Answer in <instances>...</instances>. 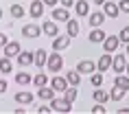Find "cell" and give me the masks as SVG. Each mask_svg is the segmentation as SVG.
<instances>
[{"mask_svg":"<svg viewBox=\"0 0 129 114\" xmlns=\"http://www.w3.org/2000/svg\"><path fill=\"white\" fill-rule=\"evenodd\" d=\"M46 68H48V73H61L63 70V55H61V51H53L48 55Z\"/></svg>","mask_w":129,"mask_h":114,"instance_id":"1","label":"cell"},{"mask_svg":"<svg viewBox=\"0 0 129 114\" xmlns=\"http://www.w3.org/2000/svg\"><path fill=\"white\" fill-rule=\"evenodd\" d=\"M44 9H46L44 0H31V2H28V15H31L33 20H40L42 15H44Z\"/></svg>","mask_w":129,"mask_h":114,"instance_id":"2","label":"cell"},{"mask_svg":"<svg viewBox=\"0 0 129 114\" xmlns=\"http://www.w3.org/2000/svg\"><path fill=\"white\" fill-rule=\"evenodd\" d=\"M50 107H53V112H61V114H66V112H70L72 110V103L70 101H66L63 97H55L53 101H50Z\"/></svg>","mask_w":129,"mask_h":114,"instance_id":"3","label":"cell"},{"mask_svg":"<svg viewBox=\"0 0 129 114\" xmlns=\"http://www.w3.org/2000/svg\"><path fill=\"white\" fill-rule=\"evenodd\" d=\"M40 35H42V27L33 24V22H28V24H24V27H22V37H28V40H37Z\"/></svg>","mask_w":129,"mask_h":114,"instance_id":"4","label":"cell"},{"mask_svg":"<svg viewBox=\"0 0 129 114\" xmlns=\"http://www.w3.org/2000/svg\"><path fill=\"white\" fill-rule=\"evenodd\" d=\"M120 44H122V42H120V37H118V35H107V37H105V42H103V48H105V53H116Z\"/></svg>","mask_w":129,"mask_h":114,"instance_id":"5","label":"cell"},{"mask_svg":"<svg viewBox=\"0 0 129 114\" xmlns=\"http://www.w3.org/2000/svg\"><path fill=\"white\" fill-rule=\"evenodd\" d=\"M42 33L46 37H57L59 35V27H57V20H46L42 24Z\"/></svg>","mask_w":129,"mask_h":114,"instance_id":"6","label":"cell"},{"mask_svg":"<svg viewBox=\"0 0 129 114\" xmlns=\"http://www.w3.org/2000/svg\"><path fill=\"white\" fill-rule=\"evenodd\" d=\"M18 59V64H20L22 68L31 66V64H35V51H20V55L15 57Z\"/></svg>","mask_w":129,"mask_h":114,"instance_id":"7","label":"cell"},{"mask_svg":"<svg viewBox=\"0 0 129 114\" xmlns=\"http://www.w3.org/2000/svg\"><path fill=\"white\" fill-rule=\"evenodd\" d=\"M103 11H105V15L112 18V20H116V18L122 13V11H120V5H118V2H109V0L103 5Z\"/></svg>","mask_w":129,"mask_h":114,"instance_id":"8","label":"cell"},{"mask_svg":"<svg viewBox=\"0 0 129 114\" xmlns=\"http://www.w3.org/2000/svg\"><path fill=\"white\" fill-rule=\"evenodd\" d=\"M70 37L68 33L66 35H57V37H53V51H66V48L70 46Z\"/></svg>","mask_w":129,"mask_h":114,"instance_id":"9","label":"cell"},{"mask_svg":"<svg viewBox=\"0 0 129 114\" xmlns=\"http://www.w3.org/2000/svg\"><path fill=\"white\" fill-rule=\"evenodd\" d=\"M20 51H22V46H20V42H7L5 46H2V55H7V57H18L20 55Z\"/></svg>","mask_w":129,"mask_h":114,"instance_id":"10","label":"cell"},{"mask_svg":"<svg viewBox=\"0 0 129 114\" xmlns=\"http://www.w3.org/2000/svg\"><path fill=\"white\" fill-rule=\"evenodd\" d=\"M50 86H53L57 92H66V90L70 88V83H68V79H66V75H63V77H61V75H57V77H53V79H50Z\"/></svg>","mask_w":129,"mask_h":114,"instance_id":"11","label":"cell"},{"mask_svg":"<svg viewBox=\"0 0 129 114\" xmlns=\"http://www.w3.org/2000/svg\"><path fill=\"white\" fill-rule=\"evenodd\" d=\"M125 66H127V53L125 55H114V61H112V70L116 75L125 73Z\"/></svg>","mask_w":129,"mask_h":114,"instance_id":"12","label":"cell"},{"mask_svg":"<svg viewBox=\"0 0 129 114\" xmlns=\"http://www.w3.org/2000/svg\"><path fill=\"white\" fill-rule=\"evenodd\" d=\"M55 94H57V90H55L53 86H42V88H37V97H40L42 101H50L55 99Z\"/></svg>","mask_w":129,"mask_h":114,"instance_id":"13","label":"cell"},{"mask_svg":"<svg viewBox=\"0 0 129 114\" xmlns=\"http://www.w3.org/2000/svg\"><path fill=\"white\" fill-rule=\"evenodd\" d=\"M77 70L81 75H92L96 70V61H92V59H81L79 64H77Z\"/></svg>","mask_w":129,"mask_h":114,"instance_id":"14","label":"cell"},{"mask_svg":"<svg viewBox=\"0 0 129 114\" xmlns=\"http://www.w3.org/2000/svg\"><path fill=\"white\" fill-rule=\"evenodd\" d=\"M50 18L57 20V22H68L70 20V11H68V7H55Z\"/></svg>","mask_w":129,"mask_h":114,"instance_id":"15","label":"cell"},{"mask_svg":"<svg viewBox=\"0 0 129 114\" xmlns=\"http://www.w3.org/2000/svg\"><path fill=\"white\" fill-rule=\"evenodd\" d=\"M112 61H114L112 53H105V55H101V57H99V64H96V70H101V73L109 70V68H112Z\"/></svg>","mask_w":129,"mask_h":114,"instance_id":"16","label":"cell"},{"mask_svg":"<svg viewBox=\"0 0 129 114\" xmlns=\"http://www.w3.org/2000/svg\"><path fill=\"white\" fill-rule=\"evenodd\" d=\"M105 37H107V33H105V31H103L101 27L92 29V33L88 35V40L92 42V44H103V42H105Z\"/></svg>","mask_w":129,"mask_h":114,"instance_id":"17","label":"cell"},{"mask_svg":"<svg viewBox=\"0 0 129 114\" xmlns=\"http://www.w3.org/2000/svg\"><path fill=\"white\" fill-rule=\"evenodd\" d=\"M15 103L18 105H31L33 103V94L28 90H20V92H15Z\"/></svg>","mask_w":129,"mask_h":114,"instance_id":"18","label":"cell"},{"mask_svg":"<svg viewBox=\"0 0 129 114\" xmlns=\"http://www.w3.org/2000/svg\"><path fill=\"white\" fill-rule=\"evenodd\" d=\"M75 13L79 15V18L90 15V2H88V0H77V2H75Z\"/></svg>","mask_w":129,"mask_h":114,"instance_id":"19","label":"cell"},{"mask_svg":"<svg viewBox=\"0 0 129 114\" xmlns=\"http://www.w3.org/2000/svg\"><path fill=\"white\" fill-rule=\"evenodd\" d=\"M88 18H90V27L96 29V27H101L103 22H105V18H107V15H105V11H94V13H90Z\"/></svg>","mask_w":129,"mask_h":114,"instance_id":"20","label":"cell"},{"mask_svg":"<svg viewBox=\"0 0 129 114\" xmlns=\"http://www.w3.org/2000/svg\"><path fill=\"white\" fill-rule=\"evenodd\" d=\"M46 61H48L46 48H37V51H35V66L37 68H46Z\"/></svg>","mask_w":129,"mask_h":114,"instance_id":"21","label":"cell"},{"mask_svg":"<svg viewBox=\"0 0 129 114\" xmlns=\"http://www.w3.org/2000/svg\"><path fill=\"white\" fill-rule=\"evenodd\" d=\"M66 79H68V83L70 86H77L79 88V83H81V73H79V70H66Z\"/></svg>","mask_w":129,"mask_h":114,"instance_id":"22","label":"cell"},{"mask_svg":"<svg viewBox=\"0 0 129 114\" xmlns=\"http://www.w3.org/2000/svg\"><path fill=\"white\" fill-rule=\"evenodd\" d=\"M79 31H81V27H79V22L70 18V20L66 22V33H68L70 37H77V35H79Z\"/></svg>","mask_w":129,"mask_h":114,"instance_id":"23","label":"cell"},{"mask_svg":"<svg viewBox=\"0 0 129 114\" xmlns=\"http://www.w3.org/2000/svg\"><path fill=\"white\" fill-rule=\"evenodd\" d=\"M9 73H13V64H11V57L2 55V59H0V75H9Z\"/></svg>","mask_w":129,"mask_h":114,"instance_id":"24","label":"cell"},{"mask_svg":"<svg viewBox=\"0 0 129 114\" xmlns=\"http://www.w3.org/2000/svg\"><path fill=\"white\" fill-rule=\"evenodd\" d=\"M92 99H94V103H107V101H109V92H105V90H101V88H96L94 92H92Z\"/></svg>","mask_w":129,"mask_h":114,"instance_id":"25","label":"cell"},{"mask_svg":"<svg viewBox=\"0 0 129 114\" xmlns=\"http://www.w3.org/2000/svg\"><path fill=\"white\" fill-rule=\"evenodd\" d=\"M114 86H118V88H122V90H129V75L125 73V75H116L114 77Z\"/></svg>","mask_w":129,"mask_h":114,"instance_id":"26","label":"cell"},{"mask_svg":"<svg viewBox=\"0 0 129 114\" xmlns=\"http://www.w3.org/2000/svg\"><path fill=\"white\" fill-rule=\"evenodd\" d=\"M15 83L18 86H28V83H33V77H31V73H15Z\"/></svg>","mask_w":129,"mask_h":114,"instance_id":"27","label":"cell"},{"mask_svg":"<svg viewBox=\"0 0 129 114\" xmlns=\"http://www.w3.org/2000/svg\"><path fill=\"white\" fill-rule=\"evenodd\" d=\"M24 15H26V9L22 7V5H18V2L11 5V18H13V20H20V18H24Z\"/></svg>","mask_w":129,"mask_h":114,"instance_id":"28","label":"cell"},{"mask_svg":"<svg viewBox=\"0 0 129 114\" xmlns=\"http://www.w3.org/2000/svg\"><path fill=\"white\" fill-rule=\"evenodd\" d=\"M125 92H127V90L114 86V88H112V92H109V101H122V99H125Z\"/></svg>","mask_w":129,"mask_h":114,"instance_id":"29","label":"cell"},{"mask_svg":"<svg viewBox=\"0 0 129 114\" xmlns=\"http://www.w3.org/2000/svg\"><path fill=\"white\" fill-rule=\"evenodd\" d=\"M77 97H79V90H77V86H70L66 92H63V99L66 101H70V103H75L77 101Z\"/></svg>","mask_w":129,"mask_h":114,"instance_id":"30","label":"cell"},{"mask_svg":"<svg viewBox=\"0 0 129 114\" xmlns=\"http://www.w3.org/2000/svg\"><path fill=\"white\" fill-rule=\"evenodd\" d=\"M33 83H35L37 88L46 86V83H48V75H46V73H37V75L33 77Z\"/></svg>","mask_w":129,"mask_h":114,"instance_id":"31","label":"cell"},{"mask_svg":"<svg viewBox=\"0 0 129 114\" xmlns=\"http://www.w3.org/2000/svg\"><path fill=\"white\" fill-rule=\"evenodd\" d=\"M90 81H92V86H94V88H101L103 86V73H101V70H94L92 77H90Z\"/></svg>","mask_w":129,"mask_h":114,"instance_id":"32","label":"cell"},{"mask_svg":"<svg viewBox=\"0 0 129 114\" xmlns=\"http://www.w3.org/2000/svg\"><path fill=\"white\" fill-rule=\"evenodd\" d=\"M118 37H120L122 44H129V27H122L120 33H118Z\"/></svg>","mask_w":129,"mask_h":114,"instance_id":"33","label":"cell"},{"mask_svg":"<svg viewBox=\"0 0 129 114\" xmlns=\"http://www.w3.org/2000/svg\"><path fill=\"white\" fill-rule=\"evenodd\" d=\"M103 105H105V103H96V105L92 107V114H105V107Z\"/></svg>","mask_w":129,"mask_h":114,"instance_id":"34","label":"cell"},{"mask_svg":"<svg viewBox=\"0 0 129 114\" xmlns=\"http://www.w3.org/2000/svg\"><path fill=\"white\" fill-rule=\"evenodd\" d=\"M118 5H120V11H122V13H129V0H120Z\"/></svg>","mask_w":129,"mask_h":114,"instance_id":"35","label":"cell"},{"mask_svg":"<svg viewBox=\"0 0 129 114\" xmlns=\"http://www.w3.org/2000/svg\"><path fill=\"white\" fill-rule=\"evenodd\" d=\"M75 2H77V0H59V5H61V7H75Z\"/></svg>","mask_w":129,"mask_h":114,"instance_id":"36","label":"cell"},{"mask_svg":"<svg viewBox=\"0 0 129 114\" xmlns=\"http://www.w3.org/2000/svg\"><path fill=\"white\" fill-rule=\"evenodd\" d=\"M37 112H40V114H50V112H53V107H50V105H42V107H37Z\"/></svg>","mask_w":129,"mask_h":114,"instance_id":"37","label":"cell"},{"mask_svg":"<svg viewBox=\"0 0 129 114\" xmlns=\"http://www.w3.org/2000/svg\"><path fill=\"white\" fill-rule=\"evenodd\" d=\"M7 88H9V83H7L5 79H0V94H5V92H7Z\"/></svg>","mask_w":129,"mask_h":114,"instance_id":"38","label":"cell"},{"mask_svg":"<svg viewBox=\"0 0 129 114\" xmlns=\"http://www.w3.org/2000/svg\"><path fill=\"white\" fill-rule=\"evenodd\" d=\"M7 42H9V37H7V35H5V33H0V48L5 46V44H7Z\"/></svg>","mask_w":129,"mask_h":114,"instance_id":"39","label":"cell"},{"mask_svg":"<svg viewBox=\"0 0 129 114\" xmlns=\"http://www.w3.org/2000/svg\"><path fill=\"white\" fill-rule=\"evenodd\" d=\"M57 2H59V0H44V5H46V7H55Z\"/></svg>","mask_w":129,"mask_h":114,"instance_id":"40","label":"cell"},{"mask_svg":"<svg viewBox=\"0 0 129 114\" xmlns=\"http://www.w3.org/2000/svg\"><path fill=\"white\" fill-rule=\"evenodd\" d=\"M92 2H94L96 7H103V5H105V2H107V0H92Z\"/></svg>","mask_w":129,"mask_h":114,"instance_id":"41","label":"cell"},{"mask_svg":"<svg viewBox=\"0 0 129 114\" xmlns=\"http://www.w3.org/2000/svg\"><path fill=\"white\" fill-rule=\"evenodd\" d=\"M118 112H120V114H129V107H120Z\"/></svg>","mask_w":129,"mask_h":114,"instance_id":"42","label":"cell"},{"mask_svg":"<svg viewBox=\"0 0 129 114\" xmlns=\"http://www.w3.org/2000/svg\"><path fill=\"white\" fill-rule=\"evenodd\" d=\"M125 73L129 75V59H127V66H125Z\"/></svg>","mask_w":129,"mask_h":114,"instance_id":"43","label":"cell"},{"mask_svg":"<svg viewBox=\"0 0 129 114\" xmlns=\"http://www.w3.org/2000/svg\"><path fill=\"white\" fill-rule=\"evenodd\" d=\"M0 20H2V9H0Z\"/></svg>","mask_w":129,"mask_h":114,"instance_id":"44","label":"cell"},{"mask_svg":"<svg viewBox=\"0 0 129 114\" xmlns=\"http://www.w3.org/2000/svg\"><path fill=\"white\" fill-rule=\"evenodd\" d=\"M127 55H129V44H127Z\"/></svg>","mask_w":129,"mask_h":114,"instance_id":"45","label":"cell"}]
</instances>
